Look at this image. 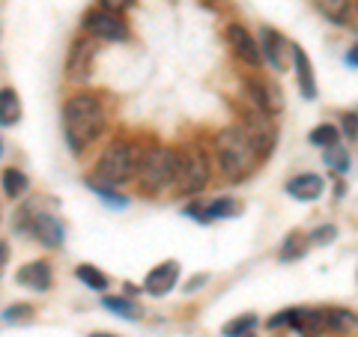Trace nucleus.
Listing matches in <instances>:
<instances>
[{
    "label": "nucleus",
    "mask_w": 358,
    "mask_h": 337,
    "mask_svg": "<svg viewBox=\"0 0 358 337\" xmlns=\"http://www.w3.org/2000/svg\"><path fill=\"white\" fill-rule=\"evenodd\" d=\"M108 129V110L96 93H72L63 105V138L75 155L102 138Z\"/></svg>",
    "instance_id": "obj_1"
},
{
    "label": "nucleus",
    "mask_w": 358,
    "mask_h": 337,
    "mask_svg": "<svg viewBox=\"0 0 358 337\" xmlns=\"http://www.w3.org/2000/svg\"><path fill=\"white\" fill-rule=\"evenodd\" d=\"M212 155H215V164L224 179L230 182H242L254 173V167L260 164V155H257L254 141L248 138V131L239 126H224L221 131H215L212 138Z\"/></svg>",
    "instance_id": "obj_2"
},
{
    "label": "nucleus",
    "mask_w": 358,
    "mask_h": 337,
    "mask_svg": "<svg viewBox=\"0 0 358 337\" xmlns=\"http://www.w3.org/2000/svg\"><path fill=\"white\" fill-rule=\"evenodd\" d=\"M141 155H143V147H138V143H131V141H126V138L110 141L108 147L102 150V155H99L96 171H93V179H90V182L108 185V188L126 185L129 179L138 173Z\"/></svg>",
    "instance_id": "obj_3"
},
{
    "label": "nucleus",
    "mask_w": 358,
    "mask_h": 337,
    "mask_svg": "<svg viewBox=\"0 0 358 337\" xmlns=\"http://www.w3.org/2000/svg\"><path fill=\"white\" fill-rule=\"evenodd\" d=\"M176 167H179L176 147H147L141 155L138 173H134V182H138L141 194L155 197V194H162L164 188H173Z\"/></svg>",
    "instance_id": "obj_4"
},
{
    "label": "nucleus",
    "mask_w": 358,
    "mask_h": 337,
    "mask_svg": "<svg viewBox=\"0 0 358 337\" xmlns=\"http://www.w3.org/2000/svg\"><path fill=\"white\" fill-rule=\"evenodd\" d=\"M209 155L203 147L197 143H185L179 147V167H176V179H173V191L182 197H194L209 185Z\"/></svg>",
    "instance_id": "obj_5"
},
{
    "label": "nucleus",
    "mask_w": 358,
    "mask_h": 337,
    "mask_svg": "<svg viewBox=\"0 0 358 337\" xmlns=\"http://www.w3.org/2000/svg\"><path fill=\"white\" fill-rule=\"evenodd\" d=\"M284 325H289L301 337H322L329 331V313L313 308H287L268 320V329H284Z\"/></svg>",
    "instance_id": "obj_6"
},
{
    "label": "nucleus",
    "mask_w": 358,
    "mask_h": 337,
    "mask_svg": "<svg viewBox=\"0 0 358 337\" xmlns=\"http://www.w3.org/2000/svg\"><path fill=\"white\" fill-rule=\"evenodd\" d=\"M81 27L87 36H93L99 42H126L129 39V24L114 13H105V9H90Z\"/></svg>",
    "instance_id": "obj_7"
},
{
    "label": "nucleus",
    "mask_w": 358,
    "mask_h": 337,
    "mask_svg": "<svg viewBox=\"0 0 358 337\" xmlns=\"http://www.w3.org/2000/svg\"><path fill=\"white\" fill-rule=\"evenodd\" d=\"M227 45H230V51L236 54V57L245 63V66H251V69H257V66L263 63V54H260V42H257L251 36V30L239 24V21H233V24H227Z\"/></svg>",
    "instance_id": "obj_8"
},
{
    "label": "nucleus",
    "mask_w": 358,
    "mask_h": 337,
    "mask_svg": "<svg viewBox=\"0 0 358 337\" xmlns=\"http://www.w3.org/2000/svg\"><path fill=\"white\" fill-rule=\"evenodd\" d=\"M245 99L254 105V108H260L263 114H278V110L284 108V99H281V89H278L275 84H268V81H263V78H257V75H251V78H245Z\"/></svg>",
    "instance_id": "obj_9"
},
{
    "label": "nucleus",
    "mask_w": 358,
    "mask_h": 337,
    "mask_svg": "<svg viewBox=\"0 0 358 337\" xmlns=\"http://www.w3.org/2000/svg\"><path fill=\"white\" fill-rule=\"evenodd\" d=\"M93 63H96V45L90 39H78L69 48V57H66V78H69L72 84L90 81Z\"/></svg>",
    "instance_id": "obj_10"
},
{
    "label": "nucleus",
    "mask_w": 358,
    "mask_h": 337,
    "mask_svg": "<svg viewBox=\"0 0 358 337\" xmlns=\"http://www.w3.org/2000/svg\"><path fill=\"white\" fill-rule=\"evenodd\" d=\"M260 54L275 66V72H287L289 60H293V45H289L278 30L260 27Z\"/></svg>",
    "instance_id": "obj_11"
},
{
    "label": "nucleus",
    "mask_w": 358,
    "mask_h": 337,
    "mask_svg": "<svg viewBox=\"0 0 358 337\" xmlns=\"http://www.w3.org/2000/svg\"><path fill=\"white\" fill-rule=\"evenodd\" d=\"M188 215H192L194 221L200 224H209V221H218V218H233V215H239L242 212V203L239 200H233V197H218V200H212V203H194V206H188L185 209Z\"/></svg>",
    "instance_id": "obj_12"
},
{
    "label": "nucleus",
    "mask_w": 358,
    "mask_h": 337,
    "mask_svg": "<svg viewBox=\"0 0 358 337\" xmlns=\"http://www.w3.org/2000/svg\"><path fill=\"white\" fill-rule=\"evenodd\" d=\"M30 233L36 236V242L45 245V248H60L63 239H66V230H63V224L60 218H54V215H33L30 218Z\"/></svg>",
    "instance_id": "obj_13"
},
{
    "label": "nucleus",
    "mask_w": 358,
    "mask_h": 337,
    "mask_svg": "<svg viewBox=\"0 0 358 337\" xmlns=\"http://www.w3.org/2000/svg\"><path fill=\"white\" fill-rule=\"evenodd\" d=\"M176 280H179V263L176 260H167L162 266H155L152 272L147 275V280H143V289H147L150 296H167L171 289L176 287Z\"/></svg>",
    "instance_id": "obj_14"
},
{
    "label": "nucleus",
    "mask_w": 358,
    "mask_h": 337,
    "mask_svg": "<svg viewBox=\"0 0 358 337\" xmlns=\"http://www.w3.org/2000/svg\"><path fill=\"white\" fill-rule=\"evenodd\" d=\"M15 280L21 287L33 289V293H48V289H51V266L45 260H33V263L18 268Z\"/></svg>",
    "instance_id": "obj_15"
},
{
    "label": "nucleus",
    "mask_w": 358,
    "mask_h": 337,
    "mask_svg": "<svg viewBox=\"0 0 358 337\" xmlns=\"http://www.w3.org/2000/svg\"><path fill=\"white\" fill-rule=\"evenodd\" d=\"M287 194L293 200H301V203H310V200H317L322 194V188H326V182H322L320 173H299L293 179H287Z\"/></svg>",
    "instance_id": "obj_16"
},
{
    "label": "nucleus",
    "mask_w": 358,
    "mask_h": 337,
    "mask_svg": "<svg viewBox=\"0 0 358 337\" xmlns=\"http://www.w3.org/2000/svg\"><path fill=\"white\" fill-rule=\"evenodd\" d=\"M293 66H296V81H299V89L301 96L308 99H317V78H313V66L308 60L305 48H299V45H293Z\"/></svg>",
    "instance_id": "obj_17"
},
{
    "label": "nucleus",
    "mask_w": 358,
    "mask_h": 337,
    "mask_svg": "<svg viewBox=\"0 0 358 337\" xmlns=\"http://www.w3.org/2000/svg\"><path fill=\"white\" fill-rule=\"evenodd\" d=\"M21 120V99L13 87L0 89V126H15Z\"/></svg>",
    "instance_id": "obj_18"
},
{
    "label": "nucleus",
    "mask_w": 358,
    "mask_h": 337,
    "mask_svg": "<svg viewBox=\"0 0 358 337\" xmlns=\"http://www.w3.org/2000/svg\"><path fill=\"white\" fill-rule=\"evenodd\" d=\"M0 182H3V191H6V197H9V200L24 197V194H27V188H30L27 173H24V171H18V167H6L3 176H0Z\"/></svg>",
    "instance_id": "obj_19"
},
{
    "label": "nucleus",
    "mask_w": 358,
    "mask_h": 337,
    "mask_svg": "<svg viewBox=\"0 0 358 337\" xmlns=\"http://www.w3.org/2000/svg\"><path fill=\"white\" fill-rule=\"evenodd\" d=\"M313 6L326 15L331 24H346L350 18V9H352V0H313Z\"/></svg>",
    "instance_id": "obj_20"
},
{
    "label": "nucleus",
    "mask_w": 358,
    "mask_h": 337,
    "mask_svg": "<svg viewBox=\"0 0 358 337\" xmlns=\"http://www.w3.org/2000/svg\"><path fill=\"white\" fill-rule=\"evenodd\" d=\"M102 308L114 310L117 317H122V320H141V313H143L138 301H131V299H120V296H105V299H102Z\"/></svg>",
    "instance_id": "obj_21"
},
{
    "label": "nucleus",
    "mask_w": 358,
    "mask_h": 337,
    "mask_svg": "<svg viewBox=\"0 0 358 337\" xmlns=\"http://www.w3.org/2000/svg\"><path fill=\"white\" fill-rule=\"evenodd\" d=\"M326 313H329V331H334V334H350V331L358 329V317H355V313H350V310L331 308Z\"/></svg>",
    "instance_id": "obj_22"
},
{
    "label": "nucleus",
    "mask_w": 358,
    "mask_h": 337,
    "mask_svg": "<svg viewBox=\"0 0 358 337\" xmlns=\"http://www.w3.org/2000/svg\"><path fill=\"white\" fill-rule=\"evenodd\" d=\"M308 141L320 150H329V147H334V143H341V129L331 126V122H322V126H317L308 134Z\"/></svg>",
    "instance_id": "obj_23"
},
{
    "label": "nucleus",
    "mask_w": 358,
    "mask_h": 337,
    "mask_svg": "<svg viewBox=\"0 0 358 337\" xmlns=\"http://www.w3.org/2000/svg\"><path fill=\"white\" fill-rule=\"evenodd\" d=\"M75 278L81 280L84 287H90V289H96V293H102V289L108 287V275H102L96 266H90V263H81L75 268Z\"/></svg>",
    "instance_id": "obj_24"
},
{
    "label": "nucleus",
    "mask_w": 358,
    "mask_h": 337,
    "mask_svg": "<svg viewBox=\"0 0 358 337\" xmlns=\"http://www.w3.org/2000/svg\"><path fill=\"white\" fill-rule=\"evenodd\" d=\"M305 251H308V236H301V233H289L287 239H284V245H281V260L287 263V260H299V257H305Z\"/></svg>",
    "instance_id": "obj_25"
},
{
    "label": "nucleus",
    "mask_w": 358,
    "mask_h": 337,
    "mask_svg": "<svg viewBox=\"0 0 358 337\" xmlns=\"http://www.w3.org/2000/svg\"><path fill=\"white\" fill-rule=\"evenodd\" d=\"M254 325H257V317H254V313H242V317L230 320V322H224L221 334H224V337H248V334L254 331Z\"/></svg>",
    "instance_id": "obj_26"
},
{
    "label": "nucleus",
    "mask_w": 358,
    "mask_h": 337,
    "mask_svg": "<svg viewBox=\"0 0 358 337\" xmlns=\"http://www.w3.org/2000/svg\"><path fill=\"white\" fill-rule=\"evenodd\" d=\"M322 159H326V164L338 176H343L346 171H350V152H346V147H341V143H334V147L322 150Z\"/></svg>",
    "instance_id": "obj_27"
},
{
    "label": "nucleus",
    "mask_w": 358,
    "mask_h": 337,
    "mask_svg": "<svg viewBox=\"0 0 358 337\" xmlns=\"http://www.w3.org/2000/svg\"><path fill=\"white\" fill-rule=\"evenodd\" d=\"M90 188L99 194V200L102 203H108V206H114V209H122V206H129V197H122V194H117V191H110L108 185H96V182H90Z\"/></svg>",
    "instance_id": "obj_28"
},
{
    "label": "nucleus",
    "mask_w": 358,
    "mask_h": 337,
    "mask_svg": "<svg viewBox=\"0 0 358 337\" xmlns=\"http://www.w3.org/2000/svg\"><path fill=\"white\" fill-rule=\"evenodd\" d=\"M334 239H338V227H334V224H322V227H317L308 236V242H313V245H331Z\"/></svg>",
    "instance_id": "obj_29"
},
{
    "label": "nucleus",
    "mask_w": 358,
    "mask_h": 337,
    "mask_svg": "<svg viewBox=\"0 0 358 337\" xmlns=\"http://www.w3.org/2000/svg\"><path fill=\"white\" fill-rule=\"evenodd\" d=\"M33 317V308L27 305V301H18V305H9L6 310H3V320L6 322H24V320H30Z\"/></svg>",
    "instance_id": "obj_30"
},
{
    "label": "nucleus",
    "mask_w": 358,
    "mask_h": 337,
    "mask_svg": "<svg viewBox=\"0 0 358 337\" xmlns=\"http://www.w3.org/2000/svg\"><path fill=\"white\" fill-rule=\"evenodd\" d=\"M131 3H134V0H99V9H105V13L120 15L122 9H129Z\"/></svg>",
    "instance_id": "obj_31"
},
{
    "label": "nucleus",
    "mask_w": 358,
    "mask_h": 337,
    "mask_svg": "<svg viewBox=\"0 0 358 337\" xmlns=\"http://www.w3.org/2000/svg\"><path fill=\"white\" fill-rule=\"evenodd\" d=\"M343 131H346V138H358V114L355 110L343 117Z\"/></svg>",
    "instance_id": "obj_32"
},
{
    "label": "nucleus",
    "mask_w": 358,
    "mask_h": 337,
    "mask_svg": "<svg viewBox=\"0 0 358 337\" xmlns=\"http://www.w3.org/2000/svg\"><path fill=\"white\" fill-rule=\"evenodd\" d=\"M203 284H206V275H194V278L185 284V293H194V289H197V287H203Z\"/></svg>",
    "instance_id": "obj_33"
},
{
    "label": "nucleus",
    "mask_w": 358,
    "mask_h": 337,
    "mask_svg": "<svg viewBox=\"0 0 358 337\" xmlns=\"http://www.w3.org/2000/svg\"><path fill=\"white\" fill-rule=\"evenodd\" d=\"M6 263H9V245H6V242H0V275H3Z\"/></svg>",
    "instance_id": "obj_34"
},
{
    "label": "nucleus",
    "mask_w": 358,
    "mask_h": 337,
    "mask_svg": "<svg viewBox=\"0 0 358 337\" xmlns=\"http://www.w3.org/2000/svg\"><path fill=\"white\" fill-rule=\"evenodd\" d=\"M346 66H355V69H358V48H352V51H346Z\"/></svg>",
    "instance_id": "obj_35"
},
{
    "label": "nucleus",
    "mask_w": 358,
    "mask_h": 337,
    "mask_svg": "<svg viewBox=\"0 0 358 337\" xmlns=\"http://www.w3.org/2000/svg\"><path fill=\"white\" fill-rule=\"evenodd\" d=\"M346 21H350V24L358 30V0H355V3H352V9H350V18H346Z\"/></svg>",
    "instance_id": "obj_36"
},
{
    "label": "nucleus",
    "mask_w": 358,
    "mask_h": 337,
    "mask_svg": "<svg viewBox=\"0 0 358 337\" xmlns=\"http://www.w3.org/2000/svg\"><path fill=\"white\" fill-rule=\"evenodd\" d=\"M90 337H117V334H105V331H96V334H90Z\"/></svg>",
    "instance_id": "obj_37"
},
{
    "label": "nucleus",
    "mask_w": 358,
    "mask_h": 337,
    "mask_svg": "<svg viewBox=\"0 0 358 337\" xmlns=\"http://www.w3.org/2000/svg\"><path fill=\"white\" fill-rule=\"evenodd\" d=\"M0 159H3V141H0Z\"/></svg>",
    "instance_id": "obj_38"
},
{
    "label": "nucleus",
    "mask_w": 358,
    "mask_h": 337,
    "mask_svg": "<svg viewBox=\"0 0 358 337\" xmlns=\"http://www.w3.org/2000/svg\"><path fill=\"white\" fill-rule=\"evenodd\" d=\"M248 337H251V334H248Z\"/></svg>",
    "instance_id": "obj_39"
}]
</instances>
